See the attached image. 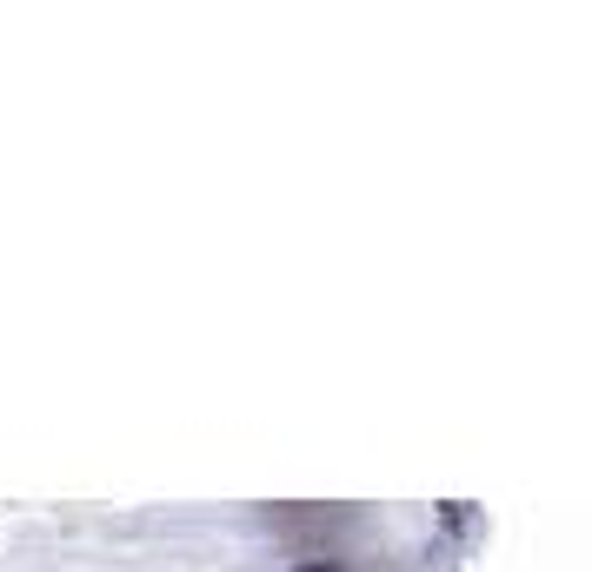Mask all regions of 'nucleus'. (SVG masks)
Instances as JSON below:
<instances>
[{"instance_id":"obj_1","label":"nucleus","mask_w":592,"mask_h":572,"mask_svg":"<svg viewBox=\"0 0 592 572\" xmlns=\"http://www.w3.org/2000/svg\"><path fill=\"white\" fill-rule=\"evenodd\" d=\"M466 526H473V506H466V500H453V506H446V533H466Z\"/></svg>"},{"instance_id":"obj_2","label":"nucleus","mask_w":592,"mask_h":572,"mask_svg":"<svg viewBox=\"0 0 592 572\" xmlns=\"http://www.w3.org/2000/svg\"><path fill=\"white\" fill-rule=\"evenodd\" d=\"M300 572H340V559H326V565H300Z\"/></svg>"}]
</instances>
